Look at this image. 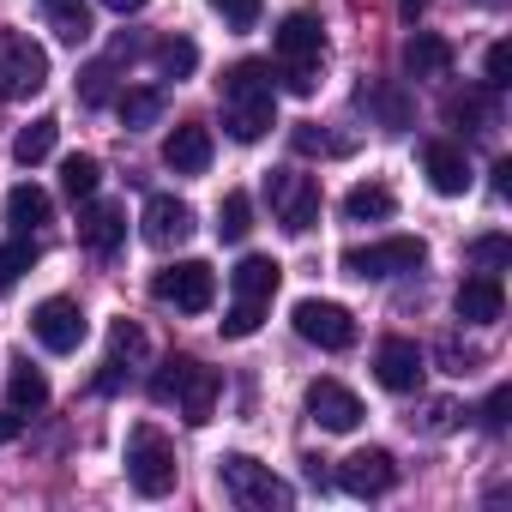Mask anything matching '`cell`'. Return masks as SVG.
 Masks as SVG:
<instances>
[{
	"mask_svg": "<svg viewBox=\"0 0 512 512\" xmlns=\"http://www.w3.org/2000/svg\"><path fill=\"white\" fill-rule=\"evenodd\" d=\"M217 482H223V494H229L235 506H247V512H284V506L296 500L290 482H278L260 458H247V452H223V458H217Z\"/></svg>",
	"mask_w": 512,
	"mask_h": 512,
	"instance_id": "1",
	"label": "cell"
},
{
	"mask_svg": "<svg viewBox=\"0 0 512 512\" xmlns=\"http://www.w3.org/2000/svg\"><path fill=\"white\" fill-rule=\"evenodd\" d=\"M175 476H181V464H175L169 434L151 428V422H139V428L127 434V482H133L145 500H163V494L175 488Z\"/></svg>",
	"mask_w": 512,
	"mask_h": 512,
	"instance_id": "2",
	"label": "cell"
},
{
	"mask_svg": "<svg viewBox=\"0 0 512 512\" xmlns=\"http://www.w3.org/2000/svg\"><path fill=\"white\" fill-rule=\"evenodd\" d=\"M428 247L416 235H386V241H368V247H350L344 253V272L362 278V284H380V278H404V272H422Z\"/></svg>",
	"mask_w": 512,
	"mask_h": 512,
	"instance_id": "3",
	"label": "cell"
},
{
	"mask_svg": "<svg viewBox=\"0 0 512 512\" xmlns=\"http://www.w3.org/2000/svg\"><path fill=\"white\" fill-rule=\"evenodd\" d=\"M43 85H49V49L31 43L25 31H0V97L25 103Z\"/></svg>",
	"mask_w": 512,
	"mask_h": 512,
	"instance_id": "4",
	"label": "cell"
},
{
	"mask_svg": "<svg viewBox=\"0 0 512 512\" xmlns=\"http://www.w3.org/2000/svg\"><path fill=\"white\" fill-rule=\"evenodd\" d=\"M266 199L284 223V235H308L314 217H320V181L314 175H296V169H272L266 175Z\"/></svg>",
	"mask_w": 512,
	"mask_h": 512,
	"instance_id": "5",
	"label": "cell"
},
{
	"mask_svg": "<svg viewBox=\"0 0 512 512\" xmlns=\"http://www.w3.org/2000/svg\"><path fill=\"white\" fill-rule=\"evenodd\" d=\"M151 296H157V302H169L175 314H205V308L217 302V272H211L205 260L163 266V272L151 278Z\"/></svg>",
	"mask_w": 512,
	"mask_h": 512,
	"instance_id": "6",
	"label": "cell"
},
{
	"mask_svg": "<svg viewBox=\"0 0 512 512\" xmlns=\"http://www.w3.org/2000/svg\"><path fill=\"white\" fill-rule=\"evenodd\" d=\"M296 332L308 338V344H320V350H350L356 344V314L344 308V302H320V296H308V302H296Z\"/></svg>",
	"mask_w": 512,
	"mask_h": 512,
	"instance_id": "7",
	"label": "cell"
},
{
	"mask_svg": "<svg viewBox=\"0 0 512 512\" xmlns=\"http://www.w3.org/2000/svg\"><path fill=\"white\" fill-rule=\"evenodd\" d=\"M31 332H37V344H43V350H55V356H73V350L85 344V314H79V302H67V296H49V302H37V314H31Z\"/></svg>",
	"mask_w": 512,
	"mask_h": 512,
	"instance_id": "8",
	"label": "cell"
},
{
	"mask_svg": "<svg viewBox=\"0 0 512 512\" xmlns=\"http://www.w3.org/2000/svg\"><path fill=\"white\" fill-rule=\"evenodd\" d=\"M392 482H398V458H392L386 446H362V452H350V458L338 464V488L356 494V500H374V494H386Z\"/></svg>",
	"mask_w": 512,
	"mask_h": 512,
	"instance_id": "9",
	"label": "cell"
},
{
	"mask_svg": "<svg viewBox=\"0 0 512 512\" xmlns=\"http://www.w3.org/2000/svg\"><path fill=\"white\" fill-rule=\"evenodd\" d=\"M139 235H145L151 247H181V241L193 235V205L175 199V193H151L145 211H139Z\"/></svg>",
	"mask_w": 512,
	"mask_h": 512,
	"instance_id": "10",
	"label": "cell"
},
{
	"mask_svg": "<svg viewBox=\"0 0 512 512\" xmlns=\"http://www.w3.org/2000/svg\"><path fill=\"white\" fill-rule=\"evenodd\" d=\"M308 416H314L326 434H350L368 410H362V398H356L344 380H314V386H308Z\"/></svg>",
	"mask_w": 512,
	"mask_h": 512,
	"instance_id": "11",
	"label": "cell"
},
{
	"mask_svg": "<svg viewBox=\"0 0 512 512\" xmlns=\"http://www.w3.org/2000/svg\"><path fill=\"white\" fill-rule=\"evenodd\" d=\"M374 374H380L386 392H416L422 374H428V356H422V344H410V338H386V344L374 350Z\"/></svg>",
	"mask_w": 512,
	"mask_h": 512,
	"instance_id": "12",
	"label": "cell"
},
{
	"mask_svg": "<svg viewBox=\"0 0 512 512\" xmlns=\"http://www.w3.org/2000/svg\"><path fill=\"white\" fill-rule=\"evenodd\" d=\"M223 127H229L235 145H260L278 127V97L272 91H260V97H229L223 103Z\"/></svg>",
	"mask_w": 512,
	"mask_h": 512,
	"instance_id": "13",
	"label": "cell"
},
{
	"mask_svg": "<svg viewBox=\"0 0 512 512\" xmlns=\"http://www.w3.org/2000/svg\"><path fill=\"white\" fill-rule=\"evenodd\" d=\"M452 314H458L464 326H494V320L506 314V284H500L494 272L464 278V284H458V296H452Z\"/></svg>",
	"mask_w": 512,
	"mask_h": 512,
	"instance_id": "14",
	"label": "cell"
},
{
	"mask_svg": "<svg viewBox=\"0 0 512 512\" xmlns=\"http://www.w3.org/2000/svg\"><path fill=\"white\" fill-rule=\"evenodd\" d=\"M422 169H428V187H434V193H446V199L470 193V157H464L452 139H428V145H422Z\"/></svg>",
	"mask_w": 512,
	"mask_h": 512,
	"instance_id": "15",
	"label": "cell"
},
{
	"mask_svg": "<svg viewBox=\"0 0 512 512\" xmlns=\"http://www.w3.org/2000/svg\"><path fill=\"white\" fill-rule=\"evenodd\" d=\"M163 163H169L175 175H205V169H211V127H199V121L169 127V139H163Z\"/></svg>",
	"mask_w": 512,
	"mask_h": 512,
	"instance_id": "16",
	"label": "cell"
},
{
	"mask_svg": "<svg viewBox=\"0 0 512 512\" xmlns=\"http://www.w3.org/2000/svg\"><path fill=\"white\" fill-rule=\"evenodd\" d=\"M278 284H284V266L272 260V253H247V260L229 272V290H235V302H266V308H272Z\"/></svg>",
	"mask_w": 512,
	"mask_h": 512,
	"instance_id": "17",
	"label": "cell"
},
{
	"mask_svg": "<svg viewBox=\"0 0 512 512\" xmlns=\"http://www.w3.org/2000/svg\"><path fill=\"white\" fill-rule=\"evenodd\" d=\"M217 392H223L217 368H205V362H187V374H181V386H175V404H181V416L199 428V422H211V410H217Z\"/></svg>",
	"mask_w": 512,
	"mask_h": 512,
	"instance_id": "18",
	"label": "cell"
},
{
	"mask_svg": "<svg viewBox=\"0 0 512 512\" xmlns=\"http://www.w3.org/2000/svg\"><path fill=\"white\" fill-rule=\"evenodd\" d=\"M326 55V25L320 13H290L278 25V61H320Z\"/></svg>",
	"mask_w": 512,
	"mask_h": 512,
	"instance_id": "19",
	"label": "cell"
},
{
	"mask_svg": "<svg viewBox=\"0 0 512 512\" xmlns=\"http://www.w3.org/2000/svg\"><path fill=\"white\" fill-rule=\"evenodd\" d=\"M121 235H127V211H121V205H91V199H85V211H79V247L115 253Z\"/></svg>",
	"mask_w": 512,
	"mask_h": 512,
	"instance_id": "20",
	"label": "cell"
},
{
	"mask_svg": "<svg viewBox=\"0 0 512 512\" xmlns=\"http://www.w3.org/2000/svg\"><path fill=\"white\" fill-rule=\"evenodd\" d=\"M446 67H452V43H446V37L416 31V37L404 43V73H416V79H440Z\"/></svg>",
	"mask_w": 512,
	"mask_h": 512,
	"instance_id": "21",
	"label": "cell"
},
{
	"mask_svg": "<svg viewBox=\"0 0 512 512\" xmlns=\"http://www.w3.org/2000/svg\"><path fill=\"white\" fill-rule=\"evenodd\" d=\"M392 211H398V199H392L386 181H356V187L344 193V217H350V223H386Z\"/></svg>",
	"mask_w": 512,
	"mask_h": 512,
	"instance_id": "22",
	"label": "cell"
},
{
	"mask_svg": "<svg viewBox=\"0 0 512 512\" xmlns=\"http://www.w3.org/2000/svg\"><path fill=\"white\" fill-rule=\"evenodd\" d=\"M7 404H13L19 416H37V410L49 404V374L31 368V362H13V374H7Z\"/></svg>",
	"mask_w": 512,
	"mask_h": 512,
	"instance_id": "23",
	"label": "cell"
},
{
	"mask_svg": "<svg viewBox=\"0 0 512 512\" xmlns=\"http://www.w3.org/2000/svg\"><path fill=\"white\" fill-rule=\"evenodd\" d=\"M7 217H13V229H37V223L55 217V199H49L37 181H19V187L7 193Z\"/></svg>",
	"mask_w": 512,
	"mask_h": 512,
	"instance_id": "24",
	"label": "cell"
},
{
	"mask_svg": "<svg viewBox=\"0 0 512 512\" xmlns=\"http://www.w3.org/2000/svg\"><path fill=\"white\" fill-rule=\"evenodd\" d=\"M37 253H43V247H37V235H31V229H19L13 241H0V296H7V290L37 266Z\"/></svg>",
	"mask_w": 512,
	"mask_h": 512,
	"instance_id": "25",
	"label": "cell"
},
{
	"mask_svg": "<svg viewBox=\"0 0 512 512\" xmlns=\"http://www.w3.org/2000/svg\"><path fill=\"white\" fill-rule=\"evenodd\" d=\"M43 7H49V25H55V37L61 43H91V7H85V0H43Z\"/></svg>",
	"mask_w": 512,
	"mask_h": 512,
	"instance_id": "26",
	"label": "cell"
},
{
	"mask_svg": "<svg viewBox=\"0 0 512 512\" xmlns=\"http://www.w3.org/2000/svg\"><path fill=\"white\" fill-rule=\"evenodd\" d=\"M61 187H67V199H73V205L97 199V187H103V163H97V157H85V151H73V157L61 163Z\"/></svg>",
	"mask_w": 512,
	"mask_h": 512,
	"instance_id": "27",
	"label": "cell"
},
{
	"mask_svg": "<svg viewBox=\"0 0 512 512\" xmlns=\"http://www.w3.org/2000/svg\"><path fill=\"white\" fill-rule=\"evenodd\" d=\"M362 109H374V115H380V127H392V133H404V127H410V103H404V91H398V85H362Z\"/></svg>",
	"mask_w": 512,
	"mask_h": 512,
	"instance_id": "28",
	"label": "cell"
},
{
	"mask_svg": "<svg viewBox=\"0 0 512 512\" xmlns=\"http://www.w3.org/2000/svg\"><path fill=\"white\" fill-rule=\"evenodd\" d=\"M55 139H61V121H31V127H19V139H13V157L25 163V169H37L49 151H55Z\"/></svg>",
	"mask_w": 512,
	"mask_h": 512,
	"instance_id": "29",
	"label": "cell"
},
{
	"mask_svg": "<svg viewBox=\"0 0 512 512\" xmlns=\"http://www.w3.org/2000/svg\"><path fill=\"white\" fill-rule=\"evenodd\" d=\"M260 91H272V61H235L223 73V103L229 97H260Z\"/></svg>",
	"mask_w": 512,
	"mask_h": 512,
	"instance_id": "30",
	"label": "cell"
},
{
	"mask_svg": "<svg viewBox=\"0 0 512 512\" xmlns=\"http://www.w3.org/2000/svg\"><path fill=\"white\" fill-rule=\"evenodd\" d=\"M121 121H127V127H157V121H163V91H157V85L121 91Z\"/></svg>",
	"mask_w": 512,
	"mask_h": 512,
	"instance_id": "31",
	"label": "cell"
},
{
	"mask_svg": "<svg viewBox=\"0 0 512 512\" xmlns=\"http://www.w3.org/2000/svg\"><path fill=\"white\" fill-rule=\"evenodd\" d=\"M247 229H253V199H247V193H223V205H217V235H223V241H247Z\"/></svg>",
	"mask_w": 512,
	"mask_h": 512,
	"instance_id": "32",
	"label": "cell"
},
{
	"mask_svg": "<svg viewBox=\"0 0 512 512\" xmlns=\"http://www.w3.org/2000/svg\"><path fill=\"white\" fill-rule=\"evenodd\" d=\"M199 67V49L187 43V37H169V43H157V73L163 79H187Z\"/></svg>",
	"mask_w": 512,
	"mask_h": 512,
	"instance_id": "33",
	"label": "cell"
},
{
	"mask_svg": "<svg viewBox=\"0 0 512 512\" xmlns=\"http://www.w3.org/2000/svg\"><path fill=\"white\" fill-rule=\"evenodd\" d=\"M109 356H115L121 368L145 362V332H139L133 320H115V326H109Z\"/></svg>",
	"mask_w": 512,
	"mask_h": 512,
	"instance_id": "34",
	"label": "cell"
},
{
	"mask_svg": "<svg viewBox=\"0 0 512 512\" xmlns=\"http://www.w3.org/2000/svg\"><path fill=\"white\" fill-rule=\"evenodd\" d=\"M109 85H115V61H91V67L79 73V103H85V109L109 103Z\"/></svg>",
	"mask_w": 512,
	"mask_h": 512,
	"instance_id": "35",
	"label": "cell"
},
{
	"mask_svg": "<svg viewBox=\"0 0 512 512\" xmlns=\"http://www.w3.org/2000/svg\"><path fill=\"white\" fill-rule=\"evenodd\" d=\"M211 13L229 31H253V25H260V13H266V0H211Z\"/></svg>",
	"mask_w": 512,
	"mask_h": 512,
	"instance_id": "36",
	"label": "cell"
},
{
	"mask_svg": "<svg viewBox=\"0 0 512 512\" xmlns=\"http://www.w3.org/2000/svg\"><path fill=\"white\" fill-rule=\"evenodd\" d=\"M458 416H464V410H458L452 398H428V404H422V416H410V422H416L422 434H452V428H458Z\"/></svg>",
	"mask_w": 512,
	"mask_h": 512,
	"instance_id": "37",
	"label": "cell"
},
{
	"mask_svg": "<svg viewBox=\"0 0 512 512\" xmlns=\"http://www.w3.org/2000/svg\"><path fill=\"white\" fill-rule=\"evenodd\" d=\"M260 320H266V302H235L223 314V338H253V332H260Z\"/></svg>",
	"mask_w": 512,
	"mask_h": 512,
	"instance_id": "38",
	"label": "cell"
},
{
	"mask_svg": "<svg viewBox=\"0 0 512 512\" xmlns=\"http://www.w3.org/2000/svg\"><path fill=\"white\" fill-rule=\"evenodd\" d=\"M470 260H476L482 272H500V266L512 260V241H506V235H476V241H470Z\"/></svg>",
	"mask_w": 512,
	"mask_h": 512,
	"instance_id": "39",
	"label": "cell"
},
{
	"mask_svg": "<svg viewBox=\"0 0 512 512\" xmlns=\"http://www.w3.org/2000/svg\"><path fill=\"white\" fill-rule=\"evenodd\" d=\"M284 91L290 97H314L320 91V61H284Z\"/></svg>",
	"mask_w": 512,
	"mask_h": 512,
	"instance_id": "40",
	"label": "cell"
},
{
	"mask_svg": "<svg viewBox=\"0 0 512 512\" xmlns=\"http://www.w3.org/2000/svg\"><path fill=\"white\" fill-rule=\"evenodd\" d=\"M187 362H193V356H169V362L157 368V380H151V398H157V404H169V398H175V386H181Z\"/></svg>",
	"mask_w": 512,
	"mask_h": 512,
	"instance_id": "41",
	"label": "cell"
},
{
	"mask_svg": "<svg viewBox=\"0 0 512 512\" xmlns=\"http://www.w3.org/2000/svg\"><path fill=\"white\" fill-rule=\"evenodd\" d=\"M482 73H488V91H506V85H512V49H506V43H494V49H488V61H482Z\"/></svg>",
	"mask_w": 512,
	"mask_h": 512,
	"instance_id": "42",
	"label": "cell"
},
{
	"mask_svg": "<svg viewBox=\"0 0 512 512\" xmlns=\"http://www.w3.org/2000/svg\"><path fill=\"white\" fill-rule=\"evenodd\" d=\"M506 410H512V386H494V392H488V404H482V428H488V434H500V428H506Z\"/></svg>",
	"mask_w": 512,
	"mask_h": 512,
	"instance_id": "43",
	"label": "cell"
},
{
	"mask_svg": "<svg viewBox=\"0 0 512 512\" xmlns=\"http://www.w3.org/2000/svg\"><path fill=\"white\" fill-rule=\"evenodd\" d=\"M452 121H476V133H482V127H494V115H488V103H482V97H452Z\"/></svg>",
	"mask_w": 512,
	"mask_h": 512,
	"instance_id": "44",
	"label": "cell"
},
{
	"mask_svg": "<svg viewBox=\"0 0 512 512\" xmlns=\"http://www.w3.org/2000/svg\"><path fill=\"white\" fill-rule=\"evenodd\" d=\"M440 362H446V374H470L482 356H476V350H464L458 338H446V344H440Z\"/></svg>",
	"mask_w": 512,
	"mask_h": 512,
	"instance_id": "45",
	"label": "cell"
},
{
	"mask_svg": "<svg viewBox=\"0 0 512 512\" xmlns=\"http://www.w3.org/2000/svg\"><path fill=\"white\" fill-rule=\"evenodd\" d=\"M19 434H25V416H19V410L7 404V410H0V446H13Z\"/></svg>",
	"mask_w": 512,
	"mask_h": 512,
	"instance_id": "46",
	"label": "cell"
},
{
	"mask_svg": "<svg viewBox=\"0 0 512 512\" xmlns=\"http://www.w3.org/2000/svg\"><path fill=\"white\" fill-rule=\"evenodd\" d=\"M494 193H500V199H506V193H512V163H506V157H500V163H494Z\"/></svg>",
	"mask_w": 512,
	"mask_h": 512,
	"instance_id": "47",
	"label": "cell"
},
{
	"mask_svg": "<svg viewBox=\"0 0 512 512\" xmlns=\"http://www.w3.org/2000/svg\"><path fill=\"white\" fill-rule=\"evenodd\" d=\"M398 13H404V25H416L428 13V0H398Z\"/></svg>",
	"mask_w": 512,
	"mask_h": 512,
	"instance_id": "48",
	"label": "cell"
},
{
	"mask_svg": "<svg viewBox=\"0 0 512 512\" xmlns=\"http://www.w3.org/2000/svg\"><path fill=\"white\" fill-rule=\"evenodd\" d=\"M103 7H109V13H121V19H127V13H139V7H145V0H103Z\"/></svg>",
	"mask_w": 512,
	"mask_h": 512,
	"instance_id": "49",
	"label": "cell"
},
{
	"mask_svg": "<svg viewBox=\"0 0 512 512\" xmlns=\"http://www.w3.org/2000/svg\"><path fill=\"white\" fill-rule=\"evenodd\" d=\"M482 7H494V0H482Z\"/></svg>",
	"mask_w": 512,
	"mask_h": 512,
	"instance_id": "50",
	"label": "cell"
}]
</instances>
